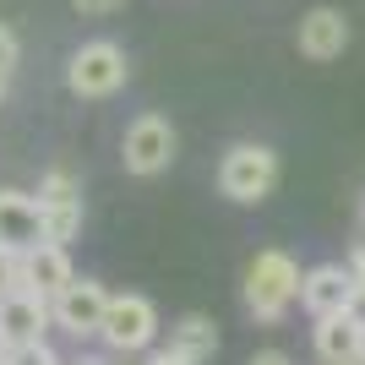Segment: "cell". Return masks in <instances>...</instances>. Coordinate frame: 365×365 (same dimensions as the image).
<instances>
[{"label":"cell","mask_w":365,"mask_h":365,"mask_svg":"<svg viewBox=\"0 0 365 365\" xmlns=\"http://www.w3.org/2000/svg\"><path fill=\"white\" fill-rule=\"evenodd\" d=\"M300 305H305L317 322L349 317V311H360V305H365V289H360V278H354V267H344V262H322V267H311V273H305Z\"/></svg>","instance_id":"5"},{"label":"cell","mask_w":365,"mask_h":365,"mask_svg":"<svg viewBox=\"0 0 365 365\" xmlns=\"http://www.w3.org/2000/svg\"><path fill=\"white\" fill-rule=\"evenodd\" d=\"M273 185H278V153L267 148V142H235V148L224 153V164H218V191H224L229 202L251 207V202L273 197Z\"/></svg>","instance_id":"2"},{"label":"cell","mask_w":365,"mask_h":365,"mask_svg":"<svg viewBox=\"0 0 365 365\" xmlns=\"http://www.w3.org/2000/svg\"><path fill=\"white\" fill-rule=\"evenodd\" d=\"M360 229H365V197H360Z\"/></svg>","instance_id":"22"},{"label":"cell","mask_w":365,"mask_h":365,"mask_svg":"<svg viewBox=\"0 0 365 365\" xmlns=\"http://www.w3.org/2000/svg\"><path fill=\"white\" fill-rule=\"evenodd\" d=\"M148 365H185V360H180V354H169V349H164V354H153Z\"/></svg>","instance_id":"20"},{"label":"cell","mask_w":365,"mask_h":365,"mask_svg":"<svg viewBox=\"0 0 365 365\" xmlns=\"http://www.w3.org/2000/svg\"><path fill=\"white\" fill-rule=\"evenodd\" d=\"M109 300L115 294L98 284V278H71L61 294H55V327L71 338H98L109 317Z\"/></svg>","instance_id":"8"},{"label":"cell","mask_w":365,"mask_h":365,"mask_svg":"<svg viewBox=\"0 0 365 365\" xmlns=\"http://www.w3.org/2000/svg\"><path fill=\"white\" fill-rule=\"evenodd\" d=\"M300 284H305V273L289 251H257L245 262V311L262 327H278L289 317V305L300 300Z\"/></svg>","instance_id":"1"},{"label":"cell","mask_w":365,"mask_h":365,"mask_svg":"<svg viewBox=\"0 0 365 365\" xmlns=\"http://www.w3.org/2000/svg\"><path fill=\"white\" fill-rule=\"evenodd\" d=\"M55 322V305L44 300V294H33V289H16L0 300V338L6 344H44V327Z\"/></svg>","instance_id":"10"},{"label":"cell","mask_w":365,"mask_h":365,"mask_svg":"<svg viewBox=\"0 0 365 365\" xmlns=\"http://www.w3.org/2000/svg\"><path fill=\"white\" fill-rule=\"evenodd\" d=\"M71 6H76L82 16H109V11H120L125 0H71Z\"/></svg>","instance_id":"18"},{"label":"cell","mask_w":365,"mask_h":365,"mask_svg":"<svg viewBox=\"0 0 365 365\" xmlns=\"http://www.w3.org/2000/svg\"><path fill=\"white\" fill-rule=\"evenodd\" d=\"M16 61H22V44H16V33L6 28V22H0V82H6V76L16 71Z\"/></svg>","instance_id":"17"},{"label":"cell","mask_w":365,"mask_h":365,"mask_svg":"<svg viewBox=\"0 0 365 365\" xmlns=\"http://www.w3.org/2000/svg\"><path fill=\"white\" fill-rule=\"evenodd\" d=\"M365 354V311L317 322V360L322 365H354Z\"/></svg>","instance_id":"12"},{"label":"cell","mask_w":365,"mask_h":365,"mask_svg":"<svg viewBox=\"0 0 365 365\" xmlns=\"http://www.w3.org/2000/svg\"><path fill=\"white\" fill-rule=\"evenodd\" d=\"M16 289H22V257L0 245V300H6V294H16Z\"/></svg>","instance_id":"15"},{"label":"cell","mask_w":365,"mask_h":365,"mask_svg":"<svg viewBox=\"0 0 365 365\" xmlns=\"http://www.w3.org/2000/svg\"><path fill=\"white\" fill-rule=\"evenodd\" d=\"M0 245L16 251V257H28L38 251L44 240V213H38V197L28 191H0Z\"/></svg>","instance_id":"9"},{"label":"cell","mask_w":365,"mask_h":365,"mask_svg":"<svg viewBox=\"0 0 365 365\" xmlns=\"http://www.w3.org/2000/svg\"><path fill=\"white\" fill-rule=\"evenodd\" d=\"M71 278H76V267H71V257H66V245H38V251L22 257V289L44 294L49 305H55V294H61Z\"/></svg>","instance_id":"13"},{"label":"cell","mask_w":365,"mask_h":365,"mask_svg":"<svg viewBox=\"0 0 365 365\" xmlns=\"http://www.w3.org/2000/svg\"><path fill=\"white\" fill-rule=\"evenodd\" d=\"M175 125L164 120V115H137V120L125 125V142H120V164L125 175H142V180H153V175H164L169 164H175Z\"/></svg>","instance_id":"6"},{"label":"cell","mask_w":365,"mask_h":365,"mask_svg":"<svg viewBox=\"0 0 365 365\" xmlns=\"http://www.w3.org/2000/svg\"><path fill=\"white\" fill-rule=\"evenodd\" d=\"M38 213H44L49 245H71L82 235V180L71 169H44L38 175Z\"/></svg>","instance_id":"4"},{"label":"cell","mask_w":365,"mask_h":365,"mask_svg":"<svg viewBox=\"0 0 365 365\" xmlns=\"http://www.w3.org/2000/svg\"><path fill=\"white\" fill-rule=\"evenodd\" d=\"M169 354H180L185 365H207V360L218 354V327H213V317H202V311L180 317L175 327H169Z\"/></svg>","instance_id":"14"},{"label":"cell","mask_w":365,"mask_h":365,"mask_svg":"<svg viewBox=\"0 0 365 365\" xmlns=\"http://www.w3.org/2000/svg\"><path fill=\"white\" fill-rule=\"evenodd\" d=\"M6 354H11V344H6V338H0V365H6Z\"/></svg>","instance_id":"21"},{"label":"cell","mask_w":365,"mask_h":365,"mask_svg":"<svg viewBox=\"0 0 365 365\" xmlns=\"http://www.w3.org/2000/svg\"><path fill=\"white\" fill-rule=\"evenodd\" d=\"M104 349L109 354H137L158 338V311H153L148 294H115L109 300V317H104Z\"/></svg>","instance_id":"7"},{"label":"cell","mask_w":365,"mask_h":365,"mask_svg":"<svg viewBox=\"0 0 365 365\" xmlns=\"http://www.w3.org/2000/svg\"><path fill=\"white\" fill-rule=\"evenodd\" d=\"M6 365H61V360H55L49 344H16V349L6 354Z\"/></svg>","instance_id":"16"},{"label":"cell","mask_w":365,"mask_h":365,"mask_svg":"<svg viewBox=\"0 0 365 365\" xmlns=\"http://www.w3.org/2000/svg\"><path fill=\"white\" fill-rule=\"evenodd\" d=\"M125 49L115 44V38H93V44H82L71 55V66H66V88L76 93V98H109V93L125 88Z\"/></svg>","instance_id":"3"},{"label":"cell","mask_w":365,"mask_h":365,"mask_svg":"<svg viewBox=\"0 0 365 365\" xmlns=\"http://www.w3.org/2000/svg\"><path fill=\"white\" fill-rule=\"evenodd\" d=\"M0 98H6V82H0Z\"/></svg>","instance_id":"23"},{"label":"cell","mask_w":365,"mask_h":365,"mask_svg":"<svg viewBox=\"0 0 365 365\" xmlns=\"http://www.w3.org/2000/svg\"><path fill=\"white\" fill-rule=\"evenodd\" d=\"M349 267H354V278H360V289H365V240L354 245V257H349Z\"/></svg>","instance_id":"19"},{"label":"cell","mask_w":365,"mask_h":365,"mask_svg":"<svg viewBox=\"0 0 365 365\" xmlns=\"http://www.w3.org/2000/svg\"><path fill=\"white\" fill-rule=\"evenodd\" d=\"M300 55L305 61H317V66H327V61H338L344 49H349V22H344V11H333V6H317V11H305L300 16Z\"/></svg>","instance_id":"11"}]
</instances>
